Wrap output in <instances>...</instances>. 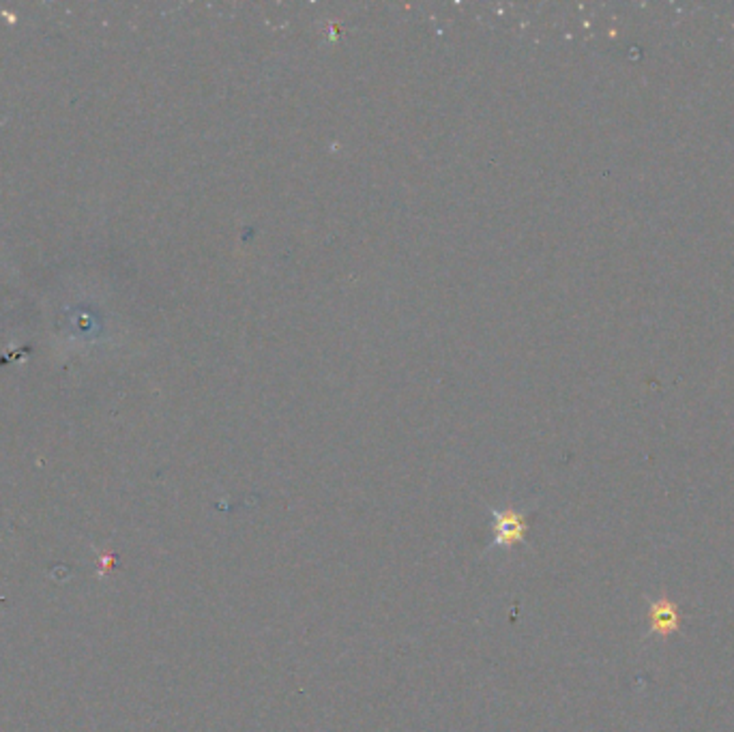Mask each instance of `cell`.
<instances>
[{
    "mask_svg": "<svg viewBox=\"0 0 734 732\" xmlns=\"http://www.w3.org/2000/svg\"><path fill=\"white\" fill-rule=\"evenodd\" d=\"M494 531H496V546H511L524 539L526 533V522L522 514L516 511H496L494 514Z\"/></svg>",
    "mask_w": 734,
    "mask_h": 732,
    "instance_id": "1",
    "label": "cell"
},
{
    "mask_svg": "<svg viewBox=\"0 0 734 732\" xmlns=\"http://www.w3.org/2000/svg\"><path fill=\"white\" fill-rule=\"evenodd\" d=\"M649 623L650 631L657 636H670L675 634L681 625V614H678V608L675 602L670 599H659L650 605V614H649Z\"/></svg>",
    "mask_w": 734,
    "mask_h": 732,
    "instance_id": "2",
    "label": "cell"
}]
</instances>
